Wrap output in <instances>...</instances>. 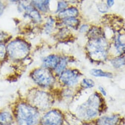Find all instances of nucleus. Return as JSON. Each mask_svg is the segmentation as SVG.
<instances>
[{
	"mask_svg": "<svg viewBox=\"0 0 125 125\" xmlns=\"http://www.w3.org/2000/svg\"><path fill=\"white\" fill-rule=\"evenodd\" d=\"M90 57L96 61L104 60L107 55L108 44L102 37L90 39L87 46Z\"/></svg>",
	"mask_w": 125,
	"mask_h": 125,
	"instance_id": "obj_1",
	"label": "nucleus"
},
{
	"mask_svg": "<svg viewBox=\"0 0 125 125\" xmlns=\"http://www.w3.org/2000/svg\"><path fill=\"white\" fill-rule=\"evenodd\" d=\"M16 117L19 125H34L38 120L39 113L34 107L21 104L16 110Z\"/></svg>",
	"mask_w": 125,
	"mask_h": 125,
	"instance_id": "obj_2",
	"label": "nucleus"
},
{
	"mask_svg": "<svg viewBox=\"0 0 125 125\" xmlns=\"http://www.w3.org/2000/svg\"><path fill=\"white\" fill-rule=\"evenodd\" d=\"M100 103L99 96L94 94L79 107V115L85 119H91L96 117L99 112Z\"/></svg>",
	"mask_w": 125,
	"mask_h": 125,
	"instance_id": "obj_3",
	"label": "nucleus"
},
{
	"mask_svg": "<svg viewBox=\"0 0 125 125\" xmlns=\"http://www.w3.org/2000/svg\"><path fill=\"white\" fill-rule=\"evenodd\" d=\"M10 56L15 60H21L25 58L29 52L27 43L21 40H15L9 44L7 47Z\"/></svg>",
	"mask_w": 125,
	"mask_h": 125,
	"instance_id": "obj_4",
	"label": "nucleus"
},
{
	"mask_svg": "<svg viewBox=\"0 0 125 125\" xmlns=\"http://www.w3.org/2000/svg\"><path fill=\"white\" fill-rule=\"evenodd\" d=\"M33 80L38 85L42 87L51 86L54 81L50 72L45 69H38L34 71L31 75Z\"/></svg>",
	"mask_w": 125,
	"mask_h": 125,
	"instance_id": "obj_5",
	"label": "nucleus"
},
{
	"mask_svg": "<svg viewBox=\"0 0 125 125\" xmlns=\"http://www.w3.org/2000/svg\"><path fill=\"white\" fill-rule=\"evenodd\" d=\"M31 102L39 109H45L50 106L51 100L47 93L39 91L34 93L31 96Z\"/></svg>",
	"mask_w": 125,
	"mask_h": 125,
	"instance_id": "obj_6",
	"label": "nucleus"
},
{
	"mask_svg": "<svg viewBox=\"0 0 125 125\" xmlns=\"http://www.w3.org/2000/svg\"><path fill=\"white\" fill-rule=\"evenodd\" d=\"M62 122V114L57 110L48 112L42 118V125H61Z\"/></svg>",
	"mask_w": 125,
	"mask_h": 125,
	"instance_id": "obj_7",
	"label": "nucleus"
},
{
	"mask_svg": "<svg viewBox=\"0 0 125 125\" xmlns=\"http://www.w3.org/2000/svg\"><path fill=\"white\" fill-rule=\"evenodd\" d=\"M80 74L74 70H67L62 72L60 76L61 81L68 86H73L76 84L79 80Z\"/></svg>",
	"mask_w": 125,
	"mask_h": 125,
	"instance_id": "obj_8",
	"label": "nucleus"
},
{
	"mask_svg": "<svg viewBox=\"0 0 125 125\" xmlns=\"http://www.w3.org/2000/svg\"><path fill=\"white\" fill-rule=\"evenodd\" d=\"M20 10L24 11V13L29 16L35 22H40L41 21V17L39 12L31 6L28 2H24L20 6Z\"/></svg>",
	"mask_w": 125,
	"mask_h": 125,
	"instance_id": "obj_9",
	"label": "nucleus"
},
{
	"mask_svg": "<svg viewBox=\"0 0 125 125\" xmlns=\"http://www.w3.org/2000/svg\"><path fill=\"white\" fill-rule=\"evenodd\" d=\"M60 59L56 55H49L43 59V65L46 68L55 69L58 64Z\"/></svg>",
	"mask_w": 125,
	"mask_h": 125,
	"instance_id": "obj_10",
	"label": "nucleus"
},
{
	"mask_svg": "<svg viewBox=\"0 0 125 125\" xmlns=\"http://www.w3.org/2000/svg\"><path fill=\"white\" fill-rule=\"evenodd\" d=\"M78 15V10L75 8H70L59 12V17L62 19L75 18Z\"/></svg>",
	"mask_w": 125,
	"mask_h": 125,
	"instance_id": "obj_11",
	"label": "nucleus"
},
{
	"mask_svg": "<svg viewBox=\"0 0 125 125\" xmlns=\"http://www.w3.org/2000/svg\"><path fill=\"white\" fill-rule=\"evenodd\" d=\"M118 118L117 116L103 117L99 119L97 122L98 125H117Z\"/></svg>",
	"mask_w": 125,
	"mask_h": 125,
	"instance_id": "obj_12",
	"label": "nucleus"
},
{
	"mask_svg": "<svg viewBox=\"0 0 125 125\" xmlns=\"http://www.w3.org/2000/svg\"><path fill=\"white\" fill-rule=\"evenodd\" d=\"M50 1V0H32L35 6L43 12H46L48 10Z\"/></svg>",
	"mask_w": 125,
	"mask_h": 125,
	"instance_id": "obj_13",
	"label": "nucleus"
},
{
	"mask_svg": "<svg viewBox=\"0 0 125 125\" xmlns=\"http://www.w3.org/2000/svg\"><path fill=\"white\" fill-rule=\"evenodd\" d=\"M12 121V116L10 113L3 112L0 113V125H10L11 124Z\"/></svg>",
	"mask_w": 125,
	"mask_h": 125,
	"instance_id": "obj_14",
	"label": "nucleus"
},
{
	"mask_svg": "<svg viewBox=\"0 0 125 125\" xmlns=\"http://www.w3.org/2000/svg\"><path fill=\"white\" fill-rule=\"evenodd\" d=\"M114 46L117 53L120 55L123 54L125 52V43L122 42L120 40V36H117L115 40Z\"/></svg>",
	"mask_w": 125,
	"mask_h": 125,
	"instance_id": "obj_15",
	"label": "nucleus"
},
{
	"mask_svg": "<svg viewBox=\"0 0 125 125\" xmlns=\"http://www.w3.org/2000/svg\"><path fill=\"white\" fill-rule=\"evenodd\" d=\"M90 73L91 75L96 77H105L108 78L112 77V73L104 72L99 69H93L91 70Z\"/></svg>",
	"mask_w": 125,
	"mask_h": 125,
	"instance_id": "obj_16",
	"label": "nucleus"
},
{
	"mask_svg": "<svg viewBox=\"0 0 125 125\" xmlns=\"http://www.w3.org/2000/svg\"><path fill=\"white\" fill-rule=\"evenodd\" d=\"M64 23L67 26H69L74 29L78 28L79 25V21L75 18H70L64 19Z\"/></svg>",
	"mask_w": 125,
	"mask_h": 125,
	"instance_id": "obj_17",
	"label": "nucleus"
},
{
	"mask_svg": "<svg viewBox=\"0 0 125 125\" xmlns=\"http://www.w3.org/2000/svg\"><path fill=\"white\" fill-rule=\"evenodd\" d=\"M67 65V62L65 59H60L57 67L55 68V71L57 74H61L64 71Z\"/></svg>",
	"mask_w": 125,
	"mask_h": 125,
	"instance_id": "obj_18",
	"label": "nucleus"
},
{
	"mask_svg": "<svg viewBox=\"0 0 125 125\" xmlns=\"http://www.w3.org/2000/svg\"><path fill=\"white\" fill-rule=\"evenodd\" d=\"M113 66L116 68H119L125 64V58L124 57H119L111 61Z\"/></svg>",
	"mask_w": 125,
	"mask_h": 125,
	"instance_id": "obj_19",
	"label": "nucleus"
},
{
	"mask_svg": "<svg viewBox=\"0 0 125 125\" xmlns=\"http://www.w3.org/2000/svg\"><path fill=\"white\" fill-rule=\"evenodd\" d=\"M7 52V48L3 44H0V60L5 59Z\"/></svg>",
	"mask_w": 125,
	"mask_h": 125,
	"instance_id": "obj_20",
	"label": "nucleus"
},
{
	"mask_svg": "<svg viewBox=\"0 0 125 125\" xmlns=\"http://www.w3.org/2000/svg\"><path fill=\"white\" fill-rule=\"evenodd\" d=\"M67 7H68V4L66 2H64V1L59 2L58 4L57 11L60 12L62 11H63L66 9Z\"/></svg>",
	"mask_w": 125,
	"mask_h": 125,
	"instance_id": "obj_21",
	"label": "nucleus"
},
{
	"mask_svg": "<svg viewBox=\"0 0 125 125\" xmlns=\"http://www.w3.org/2000/svg\"><path fill=\"white\" fill-rule=\"evenodd\" d=\"M83 84L86 88H92L94 86L95 83L92 80L89 79H84L83 80Z\"/></svg>",
	"mask_w": 125,
	"mask_h": 125,
	"instance_id": "obj_22",
	"label": "nucleus"
},
{
	"mask_svg": "<svg viewBox=\"0 0 125 125\" xmlns=\"http://www.w3.org/2000/svg\"><path fill=\"white\" fill-rule=\"evenodd\" d=\"M54 21L53 19L50 18L48 20L47 22L46 23V25L45 26V31L46 32H49L51 31L53 28V26L54 25Z\"/></svg>",
	"mask_w": 125,
	"mask_h": 125,
	"instance_id": "obj_23",
	"label": "nucleus"
},
{
	"mask_svg": "<svg viewBox=\"0 0 125 125\" xmlns=\"http://www.w3.org/2000/svg\"><path fill=\"white\" fill-rule=\"evenodd\" d=\"M98 9H99V11L101 12H106V11L108 10L107 7L104 4H102V5H99L98 7Z\"/></svg>",
	"mask_w": 125,
	"mask_h": 125,
	"instance_id": "obj_24",
	"label": "nucleus"
},
{
	"mask_svg": "<svg viewBox=\"0 0 125 125\" xmlns=\"http://www.w3.org/2000/svg\"><path fill=\"white\" fill-rule=\"evenodd\" d=\"M88 30H89L88 25L87 24H84L80 28V32L84 33L87 32Z\"/></svg>",
	"mask_w": 125,
	"mask_h": 125,
	"instance_id": "obj_25",
	"label": "nucleus"
},
{
	"mask_svg": "<svg viewBox=\"0 0 125 125\" xmlns=\"http://www.w3.org/2000/svg\"><path fill=\"white\" fill-rule=\"evenodd\" d=\"M115 0H107V5L108 7H112L114 4Z\"/></svg>",
	"mask_w": 125,
	"mask_h": 125,
	"instance_id": "obj_26",
	"label": "nucleus"
},
{
	"mask_svg": "<svg viewBox=\"0 0 125 125\" xmlns=\"http://www.w3.org/2000/svg\"><path fill=\"white\" fill-rule=\"evenodd\" d=\"M99 90L100 91V92H101V93L104 96H106V92L105 91V90L104 89V87H99Z\"/></svg>",
	"mask_w": 125,
	"mask_h": 125,
	"instance_id": "obj_27",
	"label": "nucleus"
},
{
	"mask_svg": "<svg viewBox=\"0 0 125 125\" xmlns=\"http://www.w3.org/2000/svg\"><path fill=\"white\" fill-rule=\"evenodd\" d=\"M4 11V6L2 3L0 1V15H1Z\"/></svg>",
	"mask_w": 125,
	"mask_h": 125,
	"instance_id": "obj_28",
	"label": "nucleus"
},
{
	"mask_svg": "<svg viewBox=\"0 0 125 125\" xmlns=\"http://www.w3.org/2000/svg\"><path fill=\"white\" fill-rule=\"evenodd\" d=\"M67 1L69 2H71V3H74L75 2V1L76 0H67Z\"/></svg>",
	"mask_w": 125,
	"mask_h": 125,
	"instance_id": "obj_29",
	"label": "nucleus"
},
{
	"mask_svg": "<svg viewBox=\"0 0 125 125\" xmlns=\"http://www.w3.org/2000/svg\"><path fill=\"white\" fill-rule=\"evenodd\" d=\"M10 1L12 2H17V1H19V0H10Z\"/></svg>",
	"mask_w": 125,
	"mask_h": 125,
	"instance_id": "obj_30",
	"label": "nucleus"
},
{
	"mask_svg": "<svg viewBox=\"0 0 125 125\" xmlns=\"http://www.w3.org/2000/svg\"></svg>",
	"mask_w": 125,
	"mask_h": 125,
	"instance_id": "obj_31",
	"label": "nucleus"
}]
</instances>
